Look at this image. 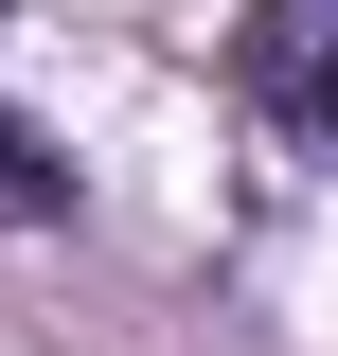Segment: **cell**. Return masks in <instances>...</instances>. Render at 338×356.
<instances>
[{"instance_id": "7a4b0ae2", "label": "cell", "mask_w": 338, "mask_h": 356, "mask_svg": "<svg viewBox=\"0 0 338 356\" xmlns=\"http://www.w3.org/2000/svg\"><path fill=\"white\" fill-rule=\"evenodd\" d=\"M54 214H72V161H54V143L0 107V232H54Z\"/></svg>"}, {"instance_id": "6da1fadb", "label": "cell", "mask_w": 338, "mask_h": 356, "mask_svg": "<svg viewBox=\"0 0 338 356\" xmlns=\"http://www.w3.org/2000/svg\"><path fill=\"white\" fill-rule=\"evenodd\" d=\"M232 72H250V107H267L285 143H321V161H338V0H250Z\"/></svg>"}]
</instances>
